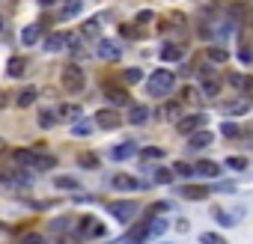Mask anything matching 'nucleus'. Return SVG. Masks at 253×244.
<instances>
[{"instance_id":"obj_1","label":"nucleus","mask_w":253,"mask_h":244,"mask_svg":"<svg viewBox=\"0 0 253 244\" xmlns=\"http://www.w3.org/2000/svg\"><path fill=\"white\" fill-rule=\"evenodd\" d=\"M173 84H176V75L170 72V68H158V72L149 78V92H152L155 98H164V95L173 89Z\"/></svg>"},{"instance_id":"obj_2","label":"nucleus","mask_w":253,"mask_h":244,"mask_svg":"<svg viewBox=\"0 0 253 244\" xmlns=\"http://www.w3.org/2000/svg\"><path fill=\"white\" fill-rule=\"evenodd\" d=\"M60 81H63V87H66L69 92H81L84 84H87L84 68H78V66H66V68H63V75H60Z\"/></svg>"},{"instance_id":"obj_3","label":"nucleus","mask_w":253,"mask_h":244,"mask_svg":"<svg viewBox=\"0 0 253 244\" xmlns=\"http://www.w3.org/2000/svg\"><path fill=\"white\" fill-rule=\"evenodd\" d=\"M200 81H203V95L214 98V95L221 92V81H218V72H214V68L203 66V68H200Z\"/></svg>"},{"instance_id":"obj_4","label":"nucleus","mask_w":253,"mask_h":244,"mask_svg":"<svg viewBox=\"0 0 253 244\" xmlns=\"http://www.w3.org/2000/svg\"><path fill=\"white\" fill-rule=\"evenodd\" d=\"M104 98L114 104V108H122V104H131V95L125 87H116V84H104Z\"/></svg>"},{"instance_id":"obj_5","label":"nucleus","mask_w":253,"mask_h":244,"mask_svg":"<svg viewBox=\"0 0 253 244\" xmlns=\"http://www.w3.org/2000/svg\"><path fill=\"white\" fill-rule=\"evenodd\" d=\"M107 212H111L116 221L128 223V221L137 215V205H134V202H107Z\"/></svg>"},{"instance_id":"obj_6","label":"nucleus","mask_w":253,"mask_h":244,"mask_svg":"<svg viewBox=\"0 0 253 244\" xmlns=\"http://www.w3.org/2000/svg\"><path fill=\"white\" fill-rule=\"evenodd\" d=\"M206 116L203 113H194V116H185L182 122H176L179 125V134H194V131H200V128H206Z\"/></svg>"},{"instance_id":"obj_7","label":"nucleus","mask_w":253,"mask_h":244,"mask_svg":"<svg viewBox=\"0 0 253 244\" xmlns=\"http://www.w3.org/2000/svg\"><path fill=\"white\" fill-rule=\"evenodd\" d=\"M101 60H119L122 57V51H119V45L116 42H107V39H101L98 42V51H95Z\"/></svg>"},{"instance_id":"obj_8","label":"nucleus","mask_w":253,"mask_h":244,"mask_svg":"<svg viewBox=\"0 0 253 244\" xmlns=\"http://www.w3.org/2000/svg\"><path fill=\"white\" fill-rule=\"evenodd\" d=\"M95 122H98V128H107V131H111V128L119 125V116H116L114 111H98V113H95Z\"/></svg>"},{"instance_id":"obj_9","label":"nucleus","mask_w":253,"mask_h":244,"mask_svg":"<svg viewBox=\"0 0 253 244\" xmlns=\"http://www.w3.org/2000/svg\"><path fill=\"white\" fill-rule=\"evenodd\" d=\"M6 72H9V78H24V72H27V60H24V57H12V60L6 63Z\"/></svg>"},{"instance_id":"obj_10","label":"nucleus","mask_w":253,"mask_h":244,"mask_svg":"<svg viewBox=\"0 0 253 244\" xmlns=\"http://www.w3.org/2000/svg\"><path fill=\"white\" fill-rule=\"evenodd\" d=\"M66 42H69V39L63 36V33H51V36L45 39V51H48V54H57V51L66 48Z\"/></svg>"},{"instance_id":"obj_11","label":"nucleus","mask_w":253,"mask_h":244,"mask_svg":"<svg viewBox=\"0 0 253 244\" xmlns=\"http://www.w3.org/2000/svg\"><path fill=\"white\" fill-rule=\"evenodd\" d=\"M149 119V108H143V104H134V108L128 111V122L131 125H143Z\"/></svg>"},{"instance_id":"obj_12","label":"nucleus","mask_w":253,"mask_h":244,"mask_svg":"<svg viewBox=\"0 0 253 244\" xmlns=\"http://www.w3.org/2000/svg\"><path fill=\"white\" fill-rule=\"evenodd\" d=\"M114 188H116V191H134V188H140V182H137L134 176L119 173V176H114Z\"/></svg>"},{"instance_id":"obj_13","label":"nucleus","mask_w":253,"mask_h":244,"mask_svg":"<svg viewBox=\"0 0 253 244\" xmlns=\"http://www.w3.org/2000/svg\"><path fill=\"white\" fill-rule=\"evenodd\" d=\"M134 152H137V146H134V143H119L116 149H111V158H114V161H128Z\"/></svg>"},{"instance_id":"obj_14","label":"nucleus","mask_w":253,"mask_h":244,"mask_svg":"<svg viewBox=\"0 0 253 244\" xmlns=\"http://www.w3.org/2000/svg\"><path fill=\"white\" fill-rule=\"evenodd\" d=\"M194 170H197V176H206V179H214V176L221 173V167L214 164V161H200Z\"/></svg>"},{"instance_id":"obj_15","label":"nucleus","mask_w":253,"mask_h":244,"mask_svg":"<svg viewBox=\"0 0 253 244\" xmlns=\"http://www.w3.org/2000/svg\"><path fill=\"white\" fill-rule=\"evenodd\" d=\"M179 113H182V108H179V101H170V104H164V108L158 111V116H164L167 122H179Z\"/></svg>"},{"instance_id":"obj_16","label":"nucleus","mask_w":253,"mask_h":244,"mask_svg":"<svg viewBox=\"0 0 253 244\" xmlns=\"http://www.w3.org/2000/svg\"><path fill=\"white\" fill-rule=\"evenodd\" d=\"M57 164L54 155H42V152H33V170H51Z\"/></svg>"},{"instance_id":"obj_17","label":"nucleus","mask_w":253,"mask_h":244,"mask_svg":"<svg viewBox=\"0 0 253 244\" xmlns=\"http://www.w3.org/2000/svg\"><path fill=\"white\" fill-rule=\"evenodd\" d=\"M146 235H149V223H134L125 241H131V244H140V241H143V238H146Z\"/></svg>"},{"instance_id":"obj_18","label":"nucleus","mask_w":253,"mask_h":244,"mask_svg":"<svg viewBox=\"0 0 253 244\" xmlns=\"http://www.w3.org/2000/svg\"><path fill=\"white\" fill-rule=\"evenodd\" d=\"M208 143H211V134H208L206 128H200V131L191 134V149H203V146H208Z\"/></svg>"},{"instance_id":"obj_19","label":"nucleus","mask_w":253,"mask_h":244,"mask_svg":"<svg viewBox=\"0 0 253 244\" xmlns=\"http://www.w3.org/2000/svg\"><path fill=\"white\" fill-rule=\"evenodd\" d=\"M15 101H18V108H30V104L36 101V87H24V89L15 95Z\"/></svg>"},{"instance_id":"obj_20","label":"nucleus","mask_w":253,"mask_h":244,"mask_svg":"<svg viewBox=\"0 0 253 244\" xmlns=\"http://www.w3.org/2000/svg\"><path fill=\"white\" fill-rule=\"evenodd\" d=\"M39 33H42V30H39V24H30V27H24V30H21V42H24V45H36Z\"/></svg>"},{"instance_id":"obj_21","label":"nucleus","mask_w":253,"mask_h":244,"mask_svg":"<svg viewBox=\"0 0 253 244\" xmlns=\"http://www.w3.org/2000/svg\"><path fill=\"white\" fill-rule=\"evenodd\" d=\"M57 116L60 119H81V108L78 104H63V108L57 111Z\"/></svg>"},{"instance_id":"obj_22","label":"nucleus","mask_w":253,"mask_h":244,"mask_svg":"<svg viewBox=\"0 0 253 244\" xmlns=\"http://www.w3.org/2000/svg\"><path fill=\"white\" fill-rule=\"evenodd\" d=\"M161 57H164V60H170V63H173V60H182V48L173 45V42H167V45L161 48Z\"/></svg>"},{"instance_id":"obj_23","label":"nucleus","mask_w":253,"mask_h":244,"mask_svg":"<svg viewBox=\"0 0 253 244\" xmlns=\"http://www.w3.org/2000/svg\"><path fill=\"white\" fill-rule=\"evenodd\" d=\"M173 176H176V173H170V170H164V167L152 170V179H155V185H170V182H173Z\"/></svg>"},{"instance_id":"obj_24","label":"nucleus","mask_w":253,"mask_h":244,"mask_svg":"<svg viewBox=\"0 0 253 244\" xmlns=\"http://www.w3.org/2000/svg\"><path fill=\"white\" fill-rule=\"evenodd\" d=\"M12 161L21 164V167H33V152L30 149H18V152H12Z\"/></svg>"},{"instance_id":"obj_25","label":"nucleus","mask_w":253,"mask_h":244,"mask_svg":"<svg viewBox=\"0 0 253 244\" xmlns=\"http://www.w3.org/2000/svg\"><path fill=\"white\" fill-rule=\"evenodd\" d=\"M182 194H185L188 200H206V197H208V191H206V188H197V185H185Z\"/></svg>"},{"instance_id":"obj_26","label":"nucleus","mask_w":253,"mask_h":244,"mask_svg":"<svg viewBox=\"0 0 253 244\" xmlns=\"http://www.w3.org/2000/svg\"><path fill=\"white\" fill-rule=\"evenodd\" d=\"M81 0H66V6H63V12H60V18H71V15H78L81 12Z\"/></svg>"},{"instance_id":"obj_27","label":"nucleus","mask_w":253,"mask_h":244,"mask_svg":"<svg viewBox=\"0 0 253 244\" xmlns=\"http://www.w3.org/2000/svg\"><path fill=\"white\" fill-rule=\"evenodd\" d=\"M173 173H176L179 179H191V176H197V170H194L191 164H176V167H173Z\"/></svg>"},{"instance_id":"obj_28","label":"nucleus","mask_w":253,"mask_h":244,"mask_svg":"<svg viewBox=\"0 0 253 244\" xmlns=\"http://www.w3.org/2000/svg\"><path fill=\"white\" fill-rule=\"evenodd\" d=\"M122 81L134 87V84H140V81H143V72H140V68H125V72H122Z\"/></svg>"},{"instance_id":"obj_29","label":"nucleus","mask_w":253,"mask_h":244,"mask_svg":"<svg viewBox=\"0 0 253 244\" xmlns=\"http://www.w3.org/2000/svg\"><path fill=\"white\" fill-rule=\"evenodd\" d=\"M39 125H42V128H54V125H57V113H54V111H42V113H39Z\"/></svg>"},{"instance_id":"obj_30","label":"nucleus","mask_w":253,"mask_h":244,"mask_svg":"<svg viewBox=\"0 0 253 244\" xmlns=\"http://www.w3.org/2000/svg\"><path fill=\"white\" fill-rule=\"evenodd\" d=\"M227 57H230V51H224V48H208V60L211 63H227Z\"/></svg>"},{"instance_id":"obj_31","label":"nucleus","mask_w":253,"mask_h":244,"mask_svg":"<svg viewBox=\"0 0 253 244\" xmlns=\"http://www.w3.org/2000/svg\"><path fill=\"white\" fill-rule=\"evenodd\" d=\"M57 188H66V191H78V179H71V176H60V179H57Z\"/></svg>"},{"instance_id":"obj_32","label":"nucleus","mask_w":253,"mask_h":244,"mask_svg":"<svg viewBox=\"0 0 253 244\" xmlns=\"http://www.w3.org/2000/svg\"><path fill=\"white\" fill-rule=\"evenodd\" d=\"M149 232H152V235H164V232H167V221H164V218L152 221V223H149Z\"/></svg>"},{"instance_id":"obj_33","label":"nucleus","mask_w":253,"mask_h":244,"mask_svg":"<svg viewBox=\"0 0 253 244\" xmlns=\"http://www.w3.org/2000/svg\"><path fill=\"white\" fill-rule=\"evenodd\" d=\"M211 215H214V221H218V223H224V226H232V223H235V218H230V215H224V212H221V208H214V212H211Z\"/></svg>"},{"instance_id":"obj_34","label":"nucleus","mask_w":253,"mask_h":244,"mask_svg":"<svg viewBox=\"0 0 253 244\" xmlns=\"http://www.w3.org/2000/svg\"><path fill=\"white\" fill-rule=\"evenodd\" d=\"M200 241H203V244H227L218 232H203V238H200Z\"/></svg>"},{"instance_id":"obj_35","label":"nucleus","mask_w":253,"mask_h":244,"mask_svg":"<svg viewBox=\"0 0 253 244\" xmlns=\"http://www.w3.org/2000/svg\"><path fill=\"white\" fill-rule=\"evenodd\" d=\"M90 131H92V125H90V122H78L75 128H71V134H75V137H87Z\"/></svg>"},{"instance_id":"obj_36","label":"nucleus","mask_w":253,"mask_h":244,"mask_svg":"<svg viewBox=\"0 0 253 244\" xmlns=\"http://www.w3.org/2000/svg\"><path fill=\"white\" fill-rule=\"evenodd\" d=\"M221 134H224V137H235V134H238V125H235V122H224V125H221Z\"/></svg>"},{"instance_id":"obj_37","label":"nucleus","mask_w":253,"mask_h":244,"mask_svg":"<svg viewBox=\"0 0 253 244\" xmlns=\"http://www.w3.org/2000/svg\"><path fill=\"white\" fill-rule=\"evenodd\" d=\"M227 167H232V170H244L247 161H244V158H227Z\"/></svg>"},{"instance_id":"obj_38","label":"nucleus","mask_w":253,"mask_h":244,"mask_svg":"<svg viewBox=\"0 0 253 244\" xmlns=\"http://www.w3.org/2000/svg\"><path fill=\"white\" fill-rule=\"evenodd\" d=\"M230 84L232 87H247V78L244 75H230Z\"/></svg>"},{"instance_id":"obj_39","label":"nucleus","mask_w":253,"mask_h":244,"mask_svg":"<svg viewBox=\"0 0 253 244\" xmlns=\"http://www.w3.org/2000/svg\"><path fill=\"white\" fill-rule=\"evenodd\" d=\"M182 95H185V101H197V95H200V92H197L194 87H185V89H182Z\"/></svg>"},{"instance_id":"obj_40","label":"nucleus","mask_w":253,"mask_h":244,"mask_svg":"<svg viewBox=\"0 0 253 244\" xmlns=\"http://www.w3.org/2000/svg\"><path fill=\"white\" fill-rule=\"evenodd\" d=\"M81 164L84 167H98V158L95 155H81Z\"/></svg>"},{"instance_id":"obj_41","label":"nucleus","mask_w":253,"mask_h":244,"mask_svg":"<svg viewBox=\"0 0 253 244\" xmlns=\"http://www.w3.org/2000/svg\"><path fill=\"white\" fill-rule=\"evenodd\" d=\"M84 33H87V36H95V33H98V21H87Z\"/></svg>"},{"instance_id":"obj_42","label":"nucleus","mask_w":253,"mask_h":244,"mask_svg":"<svg viewBox=\"0 0 253 244\" xmlns=\"http://www.w3.org/2000/svg\"><path fill=\"white\" fill-rule=\"evenodd\" d=\"M24 244H42V235H36V232H27V235H24Z\"/></svg>"},{"instance_id":"obj_43","label":"nucleus","mask_w":253,"mask_h":244,"mask_svg":"<svg viewBox=\"0 0 253 244\" xmlns=\"http://www.w3.org/2000/svg\"><path fill=\"white\" fill-rule=\"evenodd\" d=\"M247 111V104H230L227 108V113H244Z\"/></svg>"},{"instance_id":"obj_44","label":"nucleus","mask_w":253,"mask_h":244,"mask_svg":"<svg viewBox=\"0 0 253 244\" xmlns=\"http://www.w3.org/2000/svg\"><path fill=\"white\" fill-rule=\"evenodd\" d=\"M164 155V149H146L143 152V158H161Z\"/></svg>"},{"instance_id":"obj_45","label":"nucleus","mask_w":253,"mask_h":244,"mask_svg":"<svg viewBox=\"0 0 253 244\" xmlns=\"http://www.w3.org/2000/svg\"><path fill=\"white\" fill-rule=\"evenodd\" d=\"M137 21H143V24H146V21H152V12H146V9H143V12L137 15Z\"/></svg>"},{"instance_id":"obj_46","label":"nucleus","mask_w":253,"mask_h":244,"mask_svg":"<svg viewBox=\"0 0 253 244\" xmlns=\"http://www.w3.org/2000/svg\"><path fill=\"white\" fill-rule=\"evenodd\" d=\"M57 0H39V6H54Z\"/></svg>"},{"instance_id":"obj_47","label":"nucleus","mask_w":253,"mask_h":244,"mask_svg":"<svg viewBox=\"0 0 253 244\" xmlns=\"http://www.w3.org/2000/svg\"><path fill=\"white\" fill-rule=\"evenodd\" d=\"M0 108H6V95L3 92H0Z\"/></svg>"},{"instance_id":"obj_48","label":"nucleus","mask_w":253,"mask_h":244,"mask_svg":"<svg viewBox=\"0 0 253 244\" xmlns=\"http://www.w3.org/2000/svg\"><path fill=\"white\" fill-rule=\"evenodd\" d=\"M247 92H250V95H253V81H247Z\"/></svg>"},{"instance_id":"obj_49","label":"nucleus","mask_w":253,"mask_h":244,"mask_svg":"<svg viewBox=\"0 0 253 244\" xmlns=\"http://www.w3.org/2000/svg\"><path fill=\"white\" fill-rule=\"evenodd\" d=\"M0 24H3V21H0Z\"/></svg>"}]
</instances>
